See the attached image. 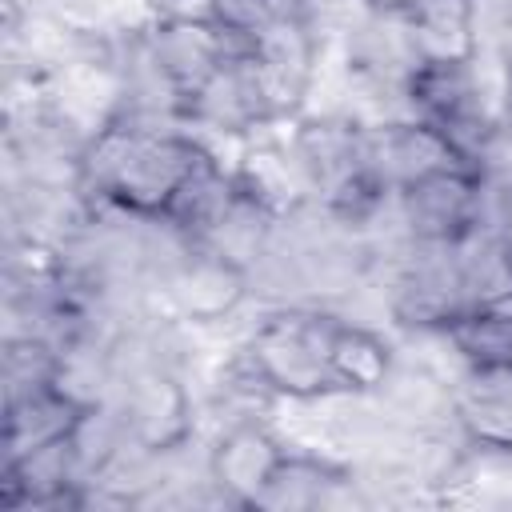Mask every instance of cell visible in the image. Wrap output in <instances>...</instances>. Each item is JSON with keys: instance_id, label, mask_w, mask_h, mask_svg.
<instances>
[{"instance_id": "obj_1", "label": "cell", "mask_w": 512, "mask_h": 512, "mask_svg": "<svg viewBox=\"0 0 512 512\" xmlns=\"http://www.w3.org/2000/svg\"><path fill=\"white\" fill-rule=\"evenodd\" d=\"M336 316H276L252 340V372L264 388L288 396H324L340 380L328 360Z\"/></svg>"}, {"instance_id": "obj_2", "label": "cell", "mask_w": 512, "mask_h": 512, "mask_svg": "<svg viewBox=\"0 0 512 512\" xmlns=\"http://www.w3.org/2000/svg\"><path fill=\"white\" fill-rule=\"evenodd\" d=\"M408 220L428 240H456L472 232L476 208H480V180L468 164H452L440 172H428L400 188Z\"/></svg>"}, {"instance_id": "obj_3", "label": "cell", "mask_w": 512, "mask_h": 512, "mask_svg": "<svg viewBox=\"0 0 512 512\" xmlns=\"http://www.w3.org/2000/svg\"><path fill=\"white\" fill-rule=\"evenodd\" d=\"M284 448L252 424L232 428L216 452H212V480L232 496V500H268L280 468H284Z\"/></svg>"}, {"instance_id": "obj_4", "label": "cell", "mask_w": 512, "mask_h": 512, "mask_svg": "<svg viewBox=\"0 0 512 512\" xmlns=\"http://www.w3.org/2000/svg\"><path fill=\"white\" fill-rule=\"evenodd\" d=\"M172 296L192 320H220L244 300V268L224 252H200L172 284Z\"/></svg>"}, {"instance_id": "obj_5", "label": "cell", "mask_w": 512, "mask_h": 512, "mask_svg": "<svg viewBox=\"0 0 512 512\" xmlns=\"http://www.w3.org/2000/svg\"><path fill=\"white\" fill-rule=\"evenodd\" d=\"M328 360H332V372L340 380V388L348 392H372L388 380V368H392V352L388 344L352 324V320H336L332 328V340H328Z\"/></svg>"}, {"instance_id": "obj_6", "label": "cell", "mask_w": 512, "mask_h": 512, "mask_svg": "<svg viewBox=\"0 0 512 512\" xmlns=\"http://www.w3.org/2000/svg\"><path fill=\"white\" fill-rule=\"evenodd\" d=\"M464 424L476 440L512 448V364H476L464 400Z\"/></svg>"}, {"instance_id": "obj_7", "label": "cell", "mask_w": 512, "mask_h": 512, "mask_svg": "<svg viewBox=\"0 0 512 512\" xmlns=\"http://www.w3.org/2000/svg\"><path fill=\"white\" fill-rule=\"evenodd\" d=\"M124 424H132V432L148 444V448H168L184 436L188 420H184V396L172 380H148L136 400H132V416H124Z\"/></svg>"}]
</instances>
